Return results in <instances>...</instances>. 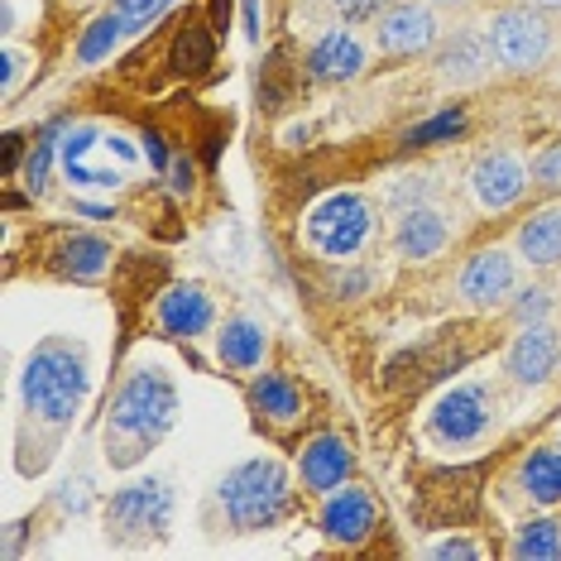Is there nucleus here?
I'll return each mask as SVG.
<instances>
[{
	"instance_id": "obj_1",
	"label": "nucleus",
	"mask_w": 561,
	"mask_h": 561,
	"mask_svg": "<svg viewBox=\"0 0 561 561\" xmlns=\"http://www.w3.org/2000/svg\"><path fill=\"white\" fill-rule=\"evenodd\" d=\"M173 423H178V385L173 379L154 365L125 375V385L116 389L111 413H106V461L116 470L139 466L173 432Z\"/></svg>"
},
{
	"instance_id": "obj_2",
	"label": "nucleus",
	"mask_w": 561,
	"mask_h": 561,
	"mask_svg": "<svg viewBox=\"0 0 561 561\" xmlns=\"http://www.w3.org/2000/svg\"><path fill=\"white\" fill-rule=\"evenodd\" d=\"M87 389H92V360H87V346L72 336H44L39 346L30 351L20 375V399L24 413L44 427H72L87 403Z\"/></svg>"
},
{
	"instance_id": "obj_3",
	"label": "nucleus",
	"mask_w": 561,
	"mask_h": 561,
	"mask_svg": "<svg viewBox=\"0 0 561 561\" xmlns=\"http://www.w3.org/2000/svg\"><path fill=\"white\" fill-rule=\"evenodd\" d=\"M216 500L226 508V523L236 533H264L274 523H284V514L293 508V480L288 466L278 456H250L226 470Z\"/></svg>"
},
{
	"instance_id": "obj_4",
	"label": "nucleus",
	"mask_w": 561,
	"mask_h": 561,
	"mask_svg": "<svg viewBox=\"0 0 561 561\" xmlns=\"http://www.w3.org/2000/svg\"><path fill=\"white\" fill-rule=\"evenodd\" d=\"M494 413H500V399H494V389L484 385V379H461V385H451L437 403H432L427 437L437 442V446H451V451H461V446H476L480 437H490Z\"/></svg>"
},
{
	"instance_id": "obj_5",
	"label": "nucleus",
	"mask_w": 561,
	"mask_h": 561,
	"mask_svg": "<svg viewBox=\"0 0 561 561\" xmlns=\"http://www.w3.org/2000/svg\"><path fill=\"white\" fill-rule=\"evenodd\" d=\"M484 39H490L494 68H504V72H538L552 58V24L533 5L494 10V20L484 24Z\"/></svg>"
},
{
	"instance_id": "obj_6",
	"label": "nucleus",
	"mask_w": 561,
	"mask_h": 561,
	"mask_svg": "<svg viewBox=\"0 0 561 561\" xmlns=\"http://www.w3.org/2000/svg\"><path fill=\"white\" fill-rule=\"evenodd\" d=\"M375 236V202L365 193H331L308 211V245L327 260H351Z\"/></svg>"
},
{
	"instance_id": "obj_7",
	"label": "nucleus",
	"mask_w": 561,
	"mask_h": 561,
	"mask_svg": "<svg viewBox=\"0 0 561 561\" xmlns=\"http://www.w3.org/2000/svg\"><path fill=\"white\" fill-rule=\"evenodd\" d=\"M173 523V490L169 480H135L111 494L106 504V528L121 542H149L163 538Z\"/></svg>"
},
{
	"instance_id": "obj_8",
	"label": "nucleus",
	"mask_w": 561,
	"mask_h": 561,
	"mask_svg": "<svg viewBox=\"0 0 561 561\" xmlns=\"http://www.w3.org/2000/svg\"><path fill=\"white\" fill-rule=\"evenodd\" d=\"M437 44V15L427 0H393L375 20V48L389 58H413Z\"/></svg>"
},
{
	"instance_id": "obj_9",
	"label": "nucleus",
	"mask_w": 561,
	"mask_h": 561,
	"mask_svg": "<svg viewBox=\"0 0 561 561\" xmlns=\"http://www.w3.org/2000/svg\"><path fill=\"white\" fill-rule=\"evenodd\" d=\"M470 197H476V207L484 211H508L518 207L523 193H528L533 173L523 169L518 154H508V149H494V154H480L476 163H470Z\"/></svg>"
},
{
	"instance_id": "obj_10",
	"label": "nucleus",
	"mask_w": 561,
	"mask_h": 561,
	"mask_svg": "<svg viewBox=\"0 0 561 561\" xmlns=\"http://www.w3.org/2000/svg\"><path fill=\"white\" fill-rule=\"evenodd\" d=\"M379 523V504L369 490H355V484H341V490L322 494V514H317V528H322L327 542L336 547H360Z\"/></svg>"
},
{
	"instance_id": "obj_11",
	"label": "nucleus",
	"mask_w": 561,
	"mask_h": 561,
	"mask_svg": "<svg viewBox=\"0 0 561 561\" xmlns=\"http://www.w3.org/2000/svg\"><path fill=\"white\" fill-rule=\"evenodd\" d=\"M557 365H561V336H557V327H547V322L523 327L504 351V375L523 389H542L547 379L557 375Z\"/></svg>"
},
{
	"instance_id": "obj_12",
	"label": "nucleus",
	"mask_w": 561,
	"mask_h": 561,
	"mask_svg": "<svg viewBox=\"0 0 561 561\" xmlns=\"http://www.w3.org/2000/svg\"><path fill=\"white\" fill-rule=\"evenodd\" d=\"M518 288V260L508 250H476L456 274V293L470 302V308H494V302L514 298Z\"/></svg>"
},
{
	"instance_id": "obj_13",
	"label": "nucleus",
	"mask_w": 561,
	"mask_h": 561,
	"mask_svg": "<svg viewBox=\"0 0 561 561\" xmlns=\"http://www.w3.org/2000/svg\"><path fill=\"white\" fill-rule=\"evenodd\" d=\"M355 470V451L346 437H336V432H322V437H312L308 446H302L298 456V480L308 494H331L341 490V484L351 480Z\"/></svg>"
},
{
	"instance_id": "obj_14",
	"label": "nucleus",
	"mask_w": 561,
	"mask_h": 561,
	"mask_svg": "<svg viewBox=\"0 0 561 561\" xmlns=\"http://www.w3.org/2000/svg\"><path fill=\"white\" fill-rule=\"evenodd\" d=\"M446 240H451V221H446L442 207L423 202V207L399 211V226H393V250H399V260L423 264L446 250Z\"/></svg>"
},
{
	"instance_id": "obj_15",
	"label": "nucleus",
	"mask_w": 561,
	"mask_h": 561,
	"mask_svg": "<svg viewBox=\"0 0 561 561\" xmlns=\"http://www.w3.org/2000/svg\"><path fill=\"white\" fill-rule=\"evenodd\" d=\"M154 317H159V327L169 331V336L193 341V336H202V331L216 322V308H211V298H207V288H202V284H173L159 298Z\"/></svg>"
},
{
	"instance_id": "obj_16",
	"label": "nucleus",
	"mask_w": 561,
	"mask_h": 561,
	"mask_svg": "<svg viewBox=\"0 0 561 561\" xmlns=\"http://www.w3.org/2000/svg\"><path fill=\"white\" fill-rule=\"evenodd\" d=\"M490 68H494V54H490V39H484V30H456L451 39L437 48V78L451 82V87L480 82Z\"/></svg>"
},
{
	"instance_id": "obj_17",
	"label": "nucleus",
	"mask_w": 561,
	"mask_h": 561,
	"mask_svg": "<svg viewBox=\"0 0 561 561\" xmlns=\"http://www.w3.org/2000/svg\"><path fill=\"white\" fill-rule=\"evenodd\" d=\"M365 44L351 30H327L322 39L308 48V72L317 82H355L365 72Z\"/></svg>"
},
{
	"instance_id": "obj_18",
	"label": "nucleus",
	"mask_w": 561,
	"mask_h": 561,
	"mask_svg": "<svg viewBox=\"0 0 561 561\" xmlns=\"http://www.w3.org/2000/svg\"><path fill=\"white\" fill-rule=\"evenodd\" d=\"M101 125H72L58 145V163L68 173V183L78 187H121V173L116 169H92V149H101Z\"/></svg>"
},
{
	"instance_id": "obj_19",
	"label": "nucleus",
	"mask_w": 561,
	"mask_h": 561,
	"mask_svg": "<svg viewBox=\"0 0 561 561\" xmlns=\"http://www.w3.org/2000/svg\"><path fill=\"white\" fill-rule=\"evenodd\" d=\"M264 351H270V331H264L254 317H231L216 331V360L226 369H260Z\"/></svg>"
},
{
	"instance_id": "obj_20",
	"label": "nucleus",
	"mask_w": 561,
	"mask_h": 561,
	"mask_svg": "<svg viewBox=\"0 0 561 561\" xmlns=\"http://www.w3.org/2000/svg\"><path fill=\"white\" fill-rule=\"evenodd\" d=\"M518 260L533 270H552L561 264V207H542L518 226Z\"/></svg>"
},
{
	"instance_id": "obj_21",
	"label": "nucleus",
	"mask_w": 561,
	"mask_h": 561,
	"mask_svg": "<svg viewBox=\"0 0 561 561\" xmlns=\"http://www.w3.org/2000/svg\"><path fill=\"white\" fill-rule=\"evenodd\" d=\"M518 484L533 504L557 508L561 504V446H538V451L518 466Z\"/></svg>"
},
{
	"instance_id": "obj_22",
	"label": "nucleus",
	"mask_w": 561,
	"mask_h": 561,
	"mask_svg": "<svg viewBox=\"0 0 561 561\" xmlns=\"http://www.w3.org/2000/svg\"><path fill=\"white\" fill-rule=\"evenodd\" d=\"M250 408L260 417H270V423H293L302 413V393L288 375H260L250 385Z\"/></svg>"
},
{
	"instance_id": "obj_23",
	"label": "nucleus",
	"mask_w": 561,
	"mask_h": 561,
	"mask_svg": "<svg viewBox=\"0 0 561 561\" xmlns=\"http://www.w3.org/2000/svg\"><path fill=\"white\" fill-rule=\"evenodd\" d=\"M211 58H216L211 30H207L202 20H187L183 30L173 34V48H169L173 72H183V78H197V72H207V68H211Z\"/></svg>"
},
{
	"instance_id": "obj_24",
	"label": "nucleus",
	"mask_w": 561,
	"mask_h": 561,
	"mask_svg": "<svg viewBox=\"0 0 561 561\" xmlns=\"http://www.w3.org/2000/svg\"><path fill=\"white\" fill-rule=\"evenodd\" d=\"M58 270L68 278H78V284H92L111 270V245L101 236H72L68 245L58 250Z\"/></svg>"
},
{
	"instance_id": "obj_25",
	"label": "nucleus",
	"mask_w": 561,
	"mask_h": 561,
	"mask_svg": "<svg viewBox=\"0 0 561 561\" xmlns=\"http://www.w3.org/2000/svg\"><path fill=\"white\" fill-rule=\"evenodd\" d=\"M514 561H561V518H528L508 542Z\"/></svg>"
},
{
	"instance_id": "obj_26",
	"label": "nucleus",
	"mask_w": 561,
	"mask_h": 561,
	"mask_svg": "<svg viewBox=\"0 0 561 561\" xmlns=\"http://www.w3.org/2000/svg\"><path fill=\"white\" fill-rule=\"evenodd\" d=\"M125 34H130V24H125L116 10H111V15H96V20L82 30V39H78V62H87V68H92V62L111 58V54L121 48Z\"/></svg>"
},
{
	"instance_id": "obj_27",
	"label": "nucleus",
	"mask_w": 561,
	"mask_h": 561,
	"mask_svg": "<svg viewBox=\"0 0 561 561\" xmlns=\"http://www.w3.org/2000/svg\"><path fill=\"white\" fill-rule=\"evenodd\" d=\"M62 125H48V130L34 139V149H30V159H24V187L30 193H44V183H48V169H54V159H58V145H62Z\"/></svg>"
},
{
	"instance_id": "obj_28",
	"label": "nucleus",
	"mask_w": 561,
	"mask_h": 561,
	"mask_svg": "<svg viewBox=\"0 0 561 561\" xmlns=\"http://www.w3.org/2000/svg\"><path fill=\"white\" fill-rule=\"evenodd\" d=\"M557 308L552 288L547 284H528V288H514V302H508V317H514L518 327H533V322H547Z\"/></svg>"
},
{
	"instance_id": "obj_29",
	"label": "nucleus",
	"mask_w": 561,
	"mask_h": 561,
	"mask_svg": "<svg viewBox=\"0 0 561 561\" xmlns=\"http://www.w3.org/2000/svg\"><path fill=\"white\" fill-rule=\"evenodd\" d=\"M466 130V111L461 106H451V111H442V116H432V121H423V125H413L408 130V145H437V139H456Z\"/></svg>"
},
{
	"instance_id": "obj_30",
	"label": "nucleus",
	"mask_w": 561,
	"mask_h": 561,
	"mask_svg": "<svg viewBox=\"0 0 561 561\" xmlns=\"http://www.w3.org/2000/svg\"><path fill=\"white\" fill-rule=\"evenodd\" d=\"M432 197H437V178H432V173H408V178H399V183L389 187V202L399 211L423 207V202H432Z\"/></svg>"
},
{
	"instance_id": "obj_31",
	"label": "nucleus",
	"mask_w": 561,
	"mask_h": 561,
	"mask_svg": "<svg viewBox=\"0 0 561 561\" xmlns=\"http://www.w3.org/2000/svg\"><path fill=\"white\" fill-rule=\"evenodd\" d=\"M393 0H331V10H336L346 24H375Z\"/></svg>"
},
{
	"instance_id": "obj_32",
	"label": "nucleus",
	"mask_w": 561,
	"mask_h": 561,
	"mask_svg": "<svg viewBox=\"0 0 561 561\" xmlns=\"http://www.w3.org/2000/svg\"><path fill=\"white\" fill-rule=\"evenodd\" d=\"M533 183L547 187V193H561V145H547L538 159H533Z\"/></svg>"
},
{
	"instance_id": "obj_33",
	"label": "nucleus",
	"mask_w": 561,
	"mask_h": 561,
	"mask_svg": "<svg viewBox=\"0 0 561 561\" xmlns=\"http://www.w3.org/2000/svg\"><path fill=\"white\" fill-rule=\"evenodd\" d=\"M163 5H169V0H116V15L130 24V34H139L154 15H163Z\"/></svg>"
},
{
	"instance_id": "obj_34",
	"label": "nucleus",
	"mask_w": 561,
	"mask_h": 561,
	"mask_svg": "<svg viewBox=\"0 0 561 561\" xmlns=\"http://www.w3.org/2000/svg\"><path fill=\"white\" fill-rule=\"evenodd\" d=\"M20 72H24V54L15 44H5V48H0V92H5V96L20 87Z\"/></svg>"
},
{
	"instance_id": "obj_35",
	"label": "nucleus",
	"mask_w": 561,
	"mask_h": 561,
	"mask_svg": "<svg viewBox=\"0 0 561 561\" xmlns=\"http://www.w3.org/2000/svg\"><path fill=\"white\" fill-rule=\"evenodd\" d=\"M432 557L437 561H476L480 547L470 538H446V542H432Z\"/></svg>"
},
{
	"instance_id": "obj_36",
	"label": "nucleus",
	"mask_w": 561,
	"mask_h": 561,
	"mask_svg": "<svg viewBox=\"0 0 561 561\" xmlns=\"http://www.w3.org/2000/svg\"><path fill=\"white\" fill-rule=\"evenodd\" d=\"M139 145H145V154H149V163H154L159 173H169V149H163V135H154V130H145V139H139Z\"/></svg>"
},
{
	"instance_id": "obj_37",
	"label": "nucleus",
	"mask_w": 561,
	"mask_h": 561,
	"mask_svg": "<svg viewBox=\"0 0 561 561\" xmlns=\"http://www.w3.org/2000/svg\"><path fill=\"white\" fill-rule=\"evenodd\" d=\"M169 178H173V193H178V197L193 193V163H187V159H173V163H169Z\"/></svg>"
},
{
	"instance_id": "obj_38",
	"label": "nucleus",
	"mask_w": 561,
	"mask_h": 561,
	"mask_svg": "<svg viewBox=\"0 0 561 561\" xmlns=\"http://www.w3.org/2000/svg\"><path fill=\"white\" fill-rule=\"evenodd\" d=\"M369 288V274H351V278H341V298H355V293H365Z\"/></svg>"
},
{
	"instance_id": "obj_39",
	"label": "nucleus",
	"mask_w": 561,
	"mask_h": 561,
	"mask_svg": "<svg viewBox=\"0 0 561 561\" xmlns=\"http://www.w3.org/2000/svg\"><path fill=\"white\" fill-rule=\"evenodd\" d=\"M523 5H533V10H542V15H557V10H561V0H523Z\"/></svg>"
},
{
	"instance_id": "obj_40",
	"label": "nucleus",
	"mask_w": 561,
	"mask_h": 561,
	"mask_svg": "<svg viewBox=\"0 0 561 561\" xmlns=\"http://www.w3.org/2000/svg\"><path fill=\"white\" fill-rule=\"evenodd\" d=\"M427 5H446V10H456V5H470V0H427Z\"/></svg>"
}]
</instances>
